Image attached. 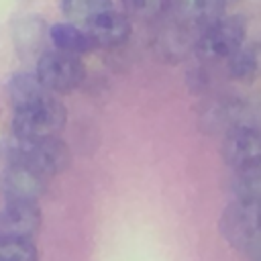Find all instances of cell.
Wrapping results in <instances>:
<instances>
[{"instance_id":"7","label":"cell","mask_w":261,"mask_h":261,"mask_svg":"<svg viewBox=\"0 0 261 261\" xmlns=\"http://www.w3.org/2000/svg\"><path fill=\"white\" fill-rule=\"evenodd\" d=\"M222 159L234 171L261 163V128L253 124H241L226 130L220 147Z\"/></svg>"},{"instance_id":"4","label":"cell","mask_w":261,"mask_h":261,"mask_svg":"<svg viewBox=\"0 0 261 261\" xmlns=\"http://www.w3.org/2000/svg\"><path fill=\"white\" fill-rule=\"evenodd\" d=\"M247 22L243 16H220L206 24L196 41V49L202 57L228 59L245 45Z\"/></svg>"},{"instance_id":"10","label":"cell","mask_w":261,"mask_h":261,"mask_svg":"<svg viewBox=\"0 0 261 261\" xmlns=\"http://www.w3.org/2000/svg\"><path fill=\"white\" fill-rule=\"evenodd\" d=\"M49 39L53 41L55 49L65 51V53H73V55H84V53H90L96 49L86 27H80V24L69 22V20L51 24Z\"/></svg>"},{"instance_id":"15","label":"cell","mask_w":261,"mask_h":261,"mask_svg":"<svg viewBox=\"0 0 261 261\" xmlns=\"http://www.w3.org/2000/svg\"><path fill=\"white\" fill-rule=\"evenodd\" d=\"M234 198L261 204V163L237 171V177H234Z\"/></svg>"},{"instance_id":"6","label":"cell","mask_w":261,"mask_h":261,"mask_svg":"<svg viewBox=\"0 0 261 261\" xmlns=\"http://www.w3.org/2000/svg\"><path fill=\"white\" fill-rule=\"evenodd\" d=\"M220 232L222 237L234 247L245 249L247 243L261 230V204L247 202V200H234L228 204L220 216Z\"/></svg>"},{"instance_id":"8","label":"cell","mask_w":261,"mask_h":261,"mask_svg":"<svg viewBox=\"0 0 261 261\" xmlns=\"http://www.w3.org/2000/svg\"><path fill=\"white\" fill-rule=\"evenodd\" d=\"M41 220L43 214L37 202H4L0 208V237L33 241Z\"/></svg>"},{"instance_id":"9","label":"cell","mask_w":261,"mask_h":261,"mask_svg":"<svg viewBox=\"0 0 261 261\" xmlns=\"http://www.w3.org/2000/svg\"><path fill=\"white\" fill-rule=\"evenodd\" d=\"M86 31L90 33L96 49L98 47L112 49V47H120L128 41L133 27H130V20L126 14L110 10V12L102 14L100 18H96L94 22H90L86 27Z\"/></svg>"},{"instance_id":"12","label":"cell","mask_w":261,"mask_h":261,"mask_svg":"<svg viewBox=\"0 0 261 261\" xmlns=\"http://www.w3.org/2000/svg\"><path fill=\"white\" fill-rule=\"evenodd\" d=\"M224 0H175V10L186 24H210L222 16Z\"/></svg>"},{"instance_id":"1","label":"cell","mask_w":261,"mask_h":261,"mask_svg":"<svg viewBox=\"0 0 261 261\" xmlns=\"http://www.w3.org/2000/svg\"><path fill=\"white\" fill-rule=\"evenodd\" d=\"M67 120V110L55 94H49L29 106L14 110L12 130L16 139L57 137Z\"/></svg>"},{"instance_id":"11","label":"cell","mask_w":261,"mask_h":261,"mask_svg":"<svg viewBox=\"0 0 261 261\" xmlns=\"http://www.w3.org/2000/svg\"><path fill=\"white\" fill-rule=\"evenodd\" d=\"M8 98L14 106V110L22 108V106H29L53 92H49L35 73H27V71H18L14 73L10 80H8Z\"/></svg>"},{"instance_id":"16","label":"cell","mask_w":261,"mask_h":261,"mask_svg":"<svg viewBox=\"0 0 261 261\" xmlns=\"http://www.w3.org/2000/svg\"><path fill=\"white\" fill-rule=\"evenodd\" d=\"M41 39H43V20L37 16L22 18V22L14 29V41L22 53L37 51V47L41 45Z\"/></svg>"},{"instance_id":"14","label":"cell","mask_w":261,"mask_h":261,"mask_svg":"<svg viewBox=\"0 0 261 261\" xmlns=\"http://www.w3.org/2000/svg\"><path fill=\"white\" fill-rule=\"evenodd\" d=\"M228 69L232 77L241 82H253L261 73V47H241L228 57Z\"/></svg>"},{"instance_id":"19","label":"cell","mask_w":261,"mask_h":261,"mask_svg":"<svg viewBox=\"0 0 261 261\" xmlns=\"http://www.w3.org/2000/svg\"><path fill=\"white\" fill-rule=\"evenodd\" d=\"M243 251L247 253V257H249L251 261H261V230L247 243V247H245Z\"/></svg>"},{"instance_id":"17","label":"cell","mask_w":261,"mask_h":261,"mask_svg":"<svg viewBox=\"0 0 261 261\" xmlns=\"http://www.w3.org/2000/svg\"><path fill=\"white\" fill-rule=\"evenodd\" d=\"M0 261H39V253L33 241L0 237Z\"/></svg>"},{"instance_id":"3","label":"cell","mask_w":261,"mask_h":261,"mask_svg":"<svg viewBox=\"0 0 261 261\" xmlns=\"http://www.w3.org/2000/svg\"><path fill=\"white\" fill-rule=\"evenodd\" d=\"M35 75L53 94H67L86 80V65L80 55L65 51H45L35 65Z\"/></svg>"},{"instance_id":"5","label":"cell","mask_w":261,"mask_h":261,"mask_svg":"<svg viewBox=\"0 0 261 261\" xmlns=\"http://www.w3.org/2000/svg\"><path fill=\"white\" fill-rule=\"evenodd\" d=\"M47 184L49 177L33 167L8 161V165L0 171V198L4 202H39V198L47 192Z\"/></svg>"},{"instance_id":"13","label":"cell","mask_w":261,"mask_h":261,"mask_svg":"<svg viewBox=\"0 0 261 261\" xmlns=\"http://www.w3.org/2000/svg\"><path fill=\"white\" fill-rule=\"evenodd\" d=\"M61 10L69 22L88 27L102 14L114 10L112 0H61Z\"/></svg>"},{"instance_id":"18","label":"cell","mask_w":261,"mask_h":261,"mask_svg":"<svg viewBox=\"0 0 261 261\" xmlns=\"http://www.w3.org/2000/svg\"><path fill=\"white\" fill-rule=\"evenodd\" d=\"M171 0H122L126 16H135L141 20H153L169 8Z\"/></svg>"},{"instance_id":"2","label":"cell","mask_w":261,"mask_h":261,"mask_svg":"<svg viewBox=\"0 0 261 261\" xmlns=\"http://www.w3.org/2000/svg\"><path fill=\"white\" fill-rule=\"evenodd\" d=\"M8 161L24 163L45 177H53L69 167L71 151L59 135L43 139H16V143L8 149Z\"/></svg>"}]
</instances>
